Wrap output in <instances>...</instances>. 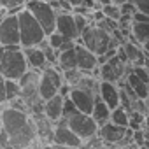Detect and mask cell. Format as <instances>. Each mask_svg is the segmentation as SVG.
Segmentation results:
<instances>
[{
    "mask_svg": "<svg viewBox=\"0 0 149 149\" xmlns=\"http://www.w3.org/2000/svg\"><path fill=\"white\" fill-rule=\"evenodd\" d=\"M98 2H100L102 6H104V4H111V2H112V4H118V6H121L123 2H126V0H98Z\"/></svg>",
    "mask_w": 149,
    "mask_h": 149,
    "instance_id": "obj_33",
    "label": "cell"
},
{
    "mask_svg": "<svg viewBox=\"0 0 149 149\" xmlns=\"http://www.w3.org/2000/svg\"><path fill=\"white\" fill-rule=\"evenodd\" d=\"M28 68L30 67H28V61L25 58L21 46L4 47L2 58H0V74L6 79H16L18 81Z\"/></svg>",
    "mask_w": 149,
    "mask_h": 149,
    "instance_id": "obj_3",
    "label": "cell"
},
{
    "mask_svg": "<svg viewBox=\"0 0 149 149\" xmlns=\"http://www.w3.org/2000/svg\"><path fill=\"white\" fill-rule=\"evenodd\" d=\"M63 100H65V97L60 95V93H56L54 97L44 100V114H46L53 123H56V121L63 116Z\"/></svg>",
    "mask_w": 149,
    "mask_h": 149,
    "instance_id": "obj_17",
    "label": "cell"
},
{
    "mask_svg": "<svg viewBox=\"0 0 149 149\" xmlns=\"http://www.w3.org/2000/svg\"><path fill=\"white\" fill-rule=\"evenodd\" d=\"M2 53H4V46L0 44V58H2Z\"/></svg>",
    "mask_w": 149,
    "mask_h": 149,
    "instance_id": "obj_36",
    "label": "cell"
},
{
    "mask_svg": "<svg viewBox=\"0 0 149 149\" xmlns=\"http://www.w3.org/2000/svg\"><path fill=\"white\" fill-rule=\"evenodd\" d=\"M53 146H58V147H79V146H83L81 137L72 132V128L67 125L65 118H60L54 123Z\"/></svg>",
    "mask_w": 149,
    "mask_h": 149,
    "instance_id": "obj_9",
    "label": "cell"
},
{
    "mask_svg": "<svg viewBox=\"0 0 149 149\" xmlns=\"http://www.w3.org/2000/svg\"><path fill=\"white\" fill-rule=\"evenodd\" d=\"M76 56H77V68L84 72H93L98 67V56L79 40H76Z\"/></svg>",
    "mask_w": 149,
    "mask_h": 149,
    "instance_id": "obj_14",
    "label": "cell"
},
{
    "mask_svg": "<svg viewBox=\"0 0 149 149\" xmlns=\"http://www.w3.org/2000/svg\"><path fill=\"white\" fill-rule=\"evenodd\" d=\"M67 2H68L72 7H77V6H81V4L84 2V0H67Z\"/></svg>",
    "mask_w": 149,
    "mask_h": 149,
    "instance_id": "obj_34",
    "label": "cell"
},
{
    "mask_svg": "<svg viewBox=\"0 0 149 149\" xmlns=\"http://www.w3.org/2000/svg\"><path fill=\"white\" fill-rule=\"evenodd\" d=\"M126 74H128L126 72V61L121 60L118 56V53L100 65V79H104V81L118 83V81H121V77L126 76Z\"/></svg>",
    "mask_w": 149,
    "mask_h": 149,
    "instance_id": "obj_11",
    "label": "cell"
},
{
    "mask_svg": "<svg viewBox=\"0 0 149 149\" xmlns=\"http://www.w3.org/2000/svg\"><path fill=\"white\" fill-rule=\"evenodd\" d=\"M102 13H104V16H107V18H111V19H116V21H119V18H121V7L118 6V4H104L102 6Z\"/></svg>",
    "mask_w": 149,
    "mask_h": 149,
    "instance_id": "obj_25",
    "label": "cell"
},
{
    "mask_svg": "<svg viewBox=\"0 0 149 149\" xmlns=\"http://www.w3.org/2000/svg\"><path fill=\"white\" fill-rule=\"evenodd\" d=\"M130 37H133V42L144 44L149 40V21L140 23V21H133L132 28H130Z\"/></svg>",
    "mask_w": 149,
    "mask_h": 149,
    "instance_id": "obj_22",
    "label": "cell"
},
{
    "mask_svg": "<svg viewBox=\"0 0 149 149\" xmlns=\"http://www.w3.org/2000/svg\"><path fill=\"white\" fill-rule=\"evenodd\" d=\"M0 44L4 47H14L21 46V37H19V21H18V13H9L4 16L0 23Z\"/></svg>",
    "mask_w": 149,
    "mask_h": 149,
    "instance_id": "obj_8",
    "label": "cell"
},
{
    "mask_svg": "<svg viewBox=\"0 0 149 149\" xmlns=\"http://www.w3.org/2000/svg\"><path fill=\"white\" fill-rule=\"evenodd\" d=\"M111 107L97 95V100H95V105H93V111H91V116H93V119L97 121V125L98 126H102V125H105L107 121H111Z\"/></svg>",
    "mask_w": 149,
    "mask_h": 149,
    "instance_id": "obj_21",
    "label": "cell"
},
{
    "mask_svg": "<svg viewBox=\"0 0 149 149\" xmlns=\"http://www.w3.org/2000/svg\"><path fill=\"white\" fill-rule=\"evenodd\" d=\"M142 46H144V51H147V53H149V40H147V42H144Z\"/></svg>",
    "mask_w": 149,
    "mask_h": 149,
    "instance_id": "obj_35",
    "label": "cell"
},
{
    "mask_svg": "<svg viewBox=\"0 0 149 149\" xmlns=\"http://www.w3.org/2000/svg\"><path fill=\"white\" fill-rule=\"evenodd\" d=\"M63 83H65V79H63V74L60 72V68L47 63L40 70V81H39V95H40V98L47 100V98L54 97L60 91Z\"/></svg>",
    "mask_w": 149,
    "mask_h": 149,
    "instance_id": "obj_6",
    "label": "cell"
},
{
    "mask_svg": "<svg viewBox=\"0 0 149 149\" xmlns=\"http://www.w3.org/2000/svg\"><path fill=\"white\" fill-rule=\"evenodd\" d=\"M6 91H7V102L18 98L19 93H21L19 83H18L16 79H6Z\"/></svg>",
    "mask_w": 149,
    "mask_h": 149,
    "instance_id": "obj_24",
    "label": "cell"
},
{
    "mask_svg": "<svg viewBox=\"0 0 149 149\" xmlns=\"http://www.w3.org/2000/svg\"><path fill=\"white\" fill-rule=\"evenodd\" d=\"M65 121H67V125L72 128V132H74V133L81 137L83 144H84L88 139H91L93 135H97V133H98V125H97V121L93 119V116H91V114H86V112L76 111L74 114L67 116V118H65Z\"/></svg>",
    "mask_w": 149,
    "mask_h": 149,
    "instance_id": "obj_7",
    "label": "cell"
},
{
    "mask_svg": "<svg viewBox=\"0 0 149 149\" xmlns=\"http://www.w3.org/2000/svg\"><path fill=\"white\" fill-rule=\"evenodd\" d=\"M126 84L135 91V95H137L139 98H142V100L147 98V95H149V84L144 83L133 70H130V72L126 74Z\"/></svg>",
    "mask_w": 149,
    "mask_h": 149,
    "instance_id": "obj_20",
    "label": "cell"
},
{
    "mask_svg": "<svg viewBox=\"0 0 149 149\" xmlns=\"http://www.w3.org/2000/svg\"><path fill=\"white\" fill-rule=\"evenodd\" d=\"M58 65H60V70L65 72V70H72V68H77V56H76V44L72 47H67V49H61L58 53Z\"/></svg>",
    "mask_w": 149,
    "mask_h": 149,
    "instance_id": "obj_19",
    "label": "cell"
},
{
    "mask_svg": "<svg viewBox=\"0 0 149 149\" xmlns=\"http://www.w3.org/2000/svg\"><path fill=\"white\" fill-rule=\"evenodd\" d=\"M74 19H76V26H77V32H79V37L81 33L86 30V26L90 25V19L86 14H81V13H74Z\"/></svg>",
    "mask_w": 149,
    "mask_h": 149,
    "instance_id": "obj_26",
    "label": "cell"
},
{
    "mask_svg": "<svg viewBox=\"0 0 149 149\" xmlns=\"http://www.w3.org/2000/svg\"><path fill=\"white\" fill-rule=\"evenodd\" d=\"M44 2H51V0H44Z\"/></svg>",
    "mask_w": 149,
    "mask_h": 149,
    "instance_id": "obj_38",
    "label": "cell"
},
{
    "mask_svg": "<svg viewBox=\"0 0 149 149\" xmlns=\"http://www.w3.org/2000/svg\"><path fill=\"white\" fill-rule=\"evenodd\" d=\"M0 104L7 105V91H6V77L0 74Z\"/></svg>",
    "mask_w": 149,
    "mask_h": 149,
    "instance_id": "obj_31",
    "label": "cell"
},
{
    "mask_svg": "<svg viewBox=\"0 0 149 149\" xmlns=\"http://www.w3.org/2000/svg\"><path fill=\"white\" fill-rule=\"evenodd\" d=\"M135 6H137V11H142L146 14H149V0H133Z\"/></svg>",
    "mask_w": 149,
    "mask_h": 149,
    "instance_id": "obj_32",
    "label": "cell"
},
{
    "mask_svg": "<svg viewBox=\"0 0 149 149\" xmlns=\"http://www.w3.org/2000/svg\"><path fill=\"white\" fill-rule=\"evenodd\" d=\"M133 72L137 74V76H139L144 83H147V84H149V67L146 68L144 65H139V67H133Z\"/></svg>",
    "mask_w": 149,
    "mask_h": 149,
    "instance_id": "obj_29",
    "label": "cell"
},
{
    "mask_svg": "<svg viewBox=\"0 0 149 149\" xmlns=\"http://www.w3.org/2000/svg\"><path fill=\"white\" fill-rule=\"evenodd\" d=\"M25 2L26 0H2V4H4V7L7 11L9 9H21L25 6Z\"/></svg>",
    "mask_w": 149,
    "mask_h": 149,
    "instance_id": "obj_30",
    "label": "cell"
},
{
    "mask_svg": "<svg viewBox=\"0 0 149 149\" xmlns=\"http://www.w3.org/2000/svg\"><path fill=\"white\" fill-rule=\"evenodd\" d=\"M77 40H79L81 44H84L90 51H93L97 56H100V54L107 53L109 49L118 47V46L121 44V40H118V39L114 37V33L104 30V28L98 26L97 23H90Z\"/></svg>",
    "mask_w": 149,
    "mask_h": 149,
    "instance_id": "obj_2",
    "label": "cell"
},
{
    "mask_svg": "<svg viewBox=\"0 0 149 149\" xmlns=\"http://www.w3.org/2000/svg\"><path fill=\"white\" fill-rule=\"evenodd\" d=\"M18 21H19V37H21V47L28 46H39L47 35L42 28V25L37 21V18L26 9L18 11Z\"/></svg>",
    "mask_w": 149,
    "mask_h": 149,
    "instance_id": "obj_4",
    "label": "cell"
},
{
    "mask_svg": "<svg viewBox=\"0 0 149 149\" xmlns=\"http://www.w3.org/2000/svg\"><path fill=\"white\" fill-rule=\"evenodd\" d=\"M23 53H25V58H26L30 68L42 70V68L47 65V58H46V54H44V51H42L40 46H28V47H23Z\"/></svg>",
    "mask_w": 149,
    "mask_h": 149,
    "instance_id": "obj_16",
    "label": "cell"
},
{
    "mask_svg": "<svg viewBox=\"0 0 149 149\" xmlns=\"http://www.w3.org/2000/svg\"><path fill=\"white\" fill-rule=\"evenodd\" d=\"M121 46H123V51L126 54L128 63H132L133 67H139V65H144L146 63V54L139 47V42L130 40V42H121Z\"/></svg>",
    "mask_w": 149,
    "mask_h": 149,
    "instance_id": "obj_18",
    "label": "cell"
},
{
    "mask_svg": "<svg viewBox=\"0 0 149 149\" xmlns=\"http://www.w3.org/2000/svg\"><path fill=\"white\" fill-rule=\"evenodd\" d=\"M0 126L7 135L9 147H30L39 144L35 123L28 112L6 105L0 111Z\"/></svg>",
    "mask_w": 149,
    "mask_h": 149,
    "instance_id": "obj_1",
    "label": "cell"
},
{
    "mask_svg": "<svg viewBox=\"0 0 149 149\" xmlns=\"http://www.w3.org/2000/svg\"><path fill=\"white\" fill-rule=\"evenodd\" d=\"M2 9H6V7H4V4H2V0H0V11H2Z\"/></svg>",
    "mask_w": 149,
    "mask_h": 149,
    "instance_id": "obj_37",
    "label": "cell"
},
{
    "mask_svg": "<svg viewBox=\"0 0 149 149\" xmlns=\"http://www.w3.org/2000/svg\"><path fill=\"white\" fill-rule=\"evenodd\" d=\"M25 7L37 18V21L42 25L46 35H51L56 30V16H58V13L54 11V7L49 2H44V0H26Z\"/></svg>",
    "mask_w": 149,
    "mask_h": 149,
    "instance_id": "obj_5",
    "label": "cell"
},
{
    "mask_svg": "<svg viewBox=\"0 0 149 149\" xmlns=\"http://www.w3.org/2000/svg\"><path fill=\"white\" fill-rule=\"evenodd\" d=\"M98 97H100L111 109H114V107H118V105L121 104V93H119L116 83H111V81H104V79H102V81L98 83Z\"/></svg>",
    "mask_w": 149,
    "mask_h": 149,
    "instance_id": "obj_15",
    "label": "cell"
},
{
    "mask_svg": "<svg viewBox=\"0 0 149 149\" xmlns=\"http://www.w3.org/2000/svg\"><path fill=\"white\" fill-rule=\"evenodd\" d=\"M111 121L116 123V125H121V126H128L130 123V114L128 111L123 107V105H118L111 111Z\"/></svg>",
    "mask_w": 149,
    "mask_h": 149,
    "instance_id": "obj_23",
    "label": "cell"
},
{
    "mask_svg": "<svg viewBox=\"0 0 149 149\" xmlns=\"http://www.w3.org/2000/svg\"><path fill=\"white\" fill-rule=\"evenodd\" d=\"M47 42H49V44H51V46H53V47H54V49L58 51V49H60V47L63 46L65 39H63V35H60V33H58V32L54 30V32H53L51 35H47Z\"/></svg>",
    "mask_w": 149,
    "mask_h": 149,
    "instance_id": "obj_27",
    "label": "cell"
},
{
    "mask_svg": "<svg viewBox=\"0 0 149 149\" xmlns=\"http://www.w3.org/2000/svg\"><path fill=\"white\" fill-rule=\"evenodd\" d=\"M97 95H98V91L95 93V90L86 88V86H70V91H68L70 100L76 104V107L81 112H86V114H91Z\"/></svg>",
    "mask_w": 149,
    "mask_h": 149,
    "instance_id": "obj_10",
    "label": "cell"
},
{
    "mask_svg": "<svg viewBox=\"0 0 149 149\" xmlns=\"http://www.w3.org/2000/svg\"><path fill=\"white\" fill-rule=\"evenodd\" d=\"M126 132H128V126H121L112 121H107L105 125L98 126V137L102 139V142L112 144V146H118L123 140V137L126 135Z\"/></svg>",
    "mask_w": 149,
    "mask_h": 149,
    "instance_id": "obj_13",
    "label": "cell"
},
{
    "mask_svg": "<svg viewBox=\"0 0 149 149\" xmlns=\"http://www.w3.org/2000/svg\"><path fill=\"white\" fill-rule=\"evenodd\" d=\"M119 7H121V14H126V16H133V13L137 11V6H135V2H132V0L123 2Z\"/></svg>",
    "mask_w": 149,
    "mask_h": 149,
    "instance_id": "obj_28",
    "label": "cell"
},
{
    "mask_svg": "<svg viewBox=\"0 0 149 149\" xmlns=\"http://www.w3.org/2000/svg\"><path fill=\"white\" fill-rule=\"evenodd\" d=\"M56 32L63 35L65 40H77L79 32L76 26V19H74L72 13H58L56 16Z\"/></svg>",
    "mask_w": 149,
    "mask_h": 149,
    "instance_id": "obj_12",
    "label": "cell"
}]
</instances>
